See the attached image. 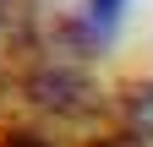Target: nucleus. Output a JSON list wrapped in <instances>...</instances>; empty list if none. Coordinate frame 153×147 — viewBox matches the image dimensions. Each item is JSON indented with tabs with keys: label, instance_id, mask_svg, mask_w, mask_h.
I'll return each instance as SVG.
<instances>
[{
	"label": "nucleus",
	"instance_id": "2",
	"mask_svg": "<svg viewBox=\"0 0 153 147\" xmlns=\"http://www.w3.org/2000/svg\"><path fill=\"white\" fill-rule=\"evenodd\" d=\"M120 16H126V0H82V38L88 44L109 38L120 27Z\"/></svg>",
	"mask_w": 153,
	"mask_h": 147
},
{
	"label": "nucleus",
	"instance_id": "3",
	"mask_svg": "<svg viewBox=\"0 0 153 147\" xmlns=\"http://www.w3.org/2000/svg\"><path fill=\"white\" fill-rule=\"evenodd\" d=\"M0 147H55V142H44L38 131H6V136H0Z\"/></svg>",
	"mask_w": 153,
	"mask_h": 147
},
{
	"label": "nucleus",
	"instance_id": "1",
	"mask_svg": "<svg viewBox=\"0 0 153 147\" xmlns=\"http://www.w3.org/2000/svg\"><path fill=\"white\" fill-rule=\"evenodd\" d=\"M22 98L33 115H44V120H88V115H104V98H99V87H93L82 71H71V65H44V71H33V76L22 82Z\"/></svg>",
	"mask_w": 153,
	"mask_h": 147
}]
</instances>
